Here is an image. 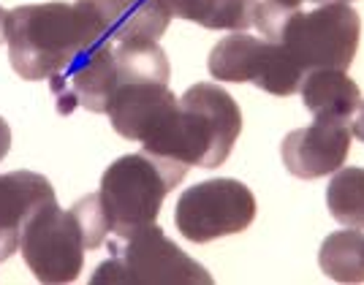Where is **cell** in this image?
Here are the masks:
<instances>
[{"label":"cell","mask_w":364,"mask_h":285,"mask_svg":"<svg viewBox=\"0 0 364 285\" xmlns=\"http://www.w3.org/2000/svg\"><path fill=\"white\" fill-rule=\"evenodd\" d=\"M302 101L316 120L350 122L362 106L359 85L340 68H316L302 79Z\"/></svg>","instance_id":"14"},{"label":"cell","mask_w":364,"mask_h":285,"mask_svg":"<svg viewBox=\"0 0 364 285\" xmlns=\"http://www.w3.org/2000/svg\"><path fill=\"white\" fill-rule=\"evenodd\" d=\"M171 16L196 22L207 31L247 33L256 22L258 0H164Z\"/></svg>","instance_id":"15"},{"label":"cell","mask_w":364,"mask_h":285,"mask_svg":"<svg viewBox=\"0 0 364 285\" xmlns=\"http://www.w3.org/2000/svg\"><path fill=\"white\" fill-rule=\"evenodd\" d=\"M326 207L346 228L364 231V168H337L326 185Z\"/></svg>","instance_id":"17"},{"label":"cell","mask_w":364,"mask_h":285,"mask_svg":"<svg viewBox=\"0 0 364 285\" xmlns=\"http://www.w3.org/2000/svg\"><path fill=\"white\" fill-rule=\"evenodd\" d=\"M253 25L304 74L316 68L346 71L356 58L362 33V19L350 3H323L313 11H302V6L283 0H258Z\"/></svg>","instance_id":"2"},{"label":"cell","mask_w":364,"mask_h":285,"mask_svg":"<svg viewBox=\"0 0 364 285\" xmlns=\"http://www.w3.org/2000/svg\"><path fill=\"white\" fill-rule=\"evenodd\" d=\"M188 163L144 150L117 158L104 171L98 190L112 234L128 237L155 223L164 198L188 177Z\"/></svg>","instance_id":"4"},{"label":"cell","mask_w":364,"mask_h":285,"mask_svg":"<svg viewBox=\"0 0 364 285\" xmlns=\"http://www.w3.org/2000/svg\"><path fill=\"white\" fill-rule=\"evenodd\" d=\"M353 136H356L359 141H364V104L359 106V114L353 117Z\"/></svg>","instance_id":"20"},{"label":"cell","mask_w":364,"mask_h":285,"mask_svg":"<svg viewBox=\"0 0 364 285\" xmlns=\"http://www.w3.org/2000/svg\"><path fill=\"white\" fill-rule=\"evenodd\" d=\"M3 19H6V11L0 9V44H3Z\"/></svg>","instance_id":"22"},{"label":"cell","mask_w":364,"mask_h":285,"mask_svg":"<svg viewBox=\"0 0 364 285\" xmlns=\"http://www.w3.org/2000/svg\"><path fill=\"white\" fill-rule=\"evenodd\" d=\"M283 3H289V6H302V3H318V6H323V3H350V0H283Z\"/></svg>","instance_id":"21"},{"label":"cell","mask_w":364,"mask_h":285,"mask_svg":"<svg viewBox=\"0 0 364 285\" xmlns=\"http://www.w3.org/2000/svg\"><path fill=\"white\" fill-rule=\"evenodd\" d=\"M92 285H210L213 274L185 255L155 223L109 242V258L90 274Z\"/></svg>","instance_id":"5"},{"label":"cell","mask_w":364,"mask_h":285,"mask_svg":"<svg viewBox=\"0 0 364 285\" xmlns=\"http://www.w3.org/2000/svg\"><path fill=\"white\" fill-rule=\"evenodd\" d=\"M107 38L112 36L104 19L87 0L16 6L6 11L3 19V41L9 44V60L25 82H41L63 74L87 49Z\"/></svg>","instance_id":"1"},{"label":"cell","mask_w":364,"mask_h":285,"mask_svg":"<svg viewBox=\"0 0 364 285\" xmlns=\"http://www.w3.org/2000/svg\"><path fill=\"white\" fill-rule=\"evenodd\" d=\"M242 134V109L220 85L198 82L182 92L171 158L188 166L218 168L226 163Z\"/></svg>","instance_id":"6"},{"label":"cell","mask_w":364,"mask_h":285,"mask_svg":"<svg viewBox=\"0 0 364 285\" xmlns=\"http://www.w3.org/2000/svg\"><path fill=\"white\" fill-rule=\"evenodd\" d=\"M112 128L128 139L141 141L144 152L171 158L177 120H180V98L164 82H136L125 85L109 101ZM174 161V158H171Z\"/></svg>","instance_id":"9"},{"label":"cell","mask_w":364,"mask_h":285,"mask_svg":"<svg viewBox=\"0 0 364 285\" xmlns=\"http://www.w3.org/2000/svg\"><path fill=\"white\" fill-rule=\"evenodd\" d=\"M71 212H74L76 223L82 228L85 247H87V250L101 247L104 240L112 234V228H109V217H107V212H104V204H101L98 193L82 195L74 207H71Z\"/></svg>","instance_id":"18"},{"label":"cell","mask_w":364,"mask_h":285,"mask_svg":"<svg viewBox=\"0 0 364 285\" xmlns=\"http://www.w3.org/2000/svg\"><path fill=\"white\" fill-rule=\"evenodd\" d=\"M207 68L218 82H250L277 98L294 95L304 79V71L280 46L247 33H231L220 38L210 52Z\"/></svg>","instance_id":"8"},{"label":"cell","mask_w":364,"mask_h":285,"mask_svg":"<svg viewBox=\"0 0 364 285\" xmlns=\"http://www.w3.org/2000/svg\"><path fill=\"white\" fill-rule=\"evenodd\" d=\"M321 271L337 283H364V231L346 228L326 237L318 250Z\"/></svg>","instance_id":"16"},{"label":"cell","mask_w":364,"mask_h":285,"mask_svg":"<svg viewBox=\"0 0 364 285\" xmlns=\"http://www.w3.org/2000/svg\"><path fill=\"white\" fill-rule=\"evenodd\" d=\"M9 147H11V131H9V122L0 117V161L6 158Z\"/></svg>","instance_id":"19"},{"label":"cell","mask_w":364,"mask_h":285,"mask_svg":"<svg viewBox=\"0 0 364 285\" xmlns=\"http://www.w3.org/2000/svg\"><path fill=\"white\" fill-rule=\"evenodd\" d=\"M114 41H158L174 19L164 0H87Z\"/></svg>","instance_id":"13"},{"label":"cell","mask_w":364,"mask_h":285,"mask_svg":"<svg viewBox=\"0 0 364 285\" xmlns=\"http://www.w3.org/2000/svg\"><path fill=\"white\" fill-rule=\"evenodd\" d=\"M52 182L36 171L0 174V261H9L19 250L22 231L36 212L55 204Z\"/></svg>","instance_id":"12"},{"label":"cell","mask_w":364,"mask_h":285,"mask_svg":"<svg viewBox=\"0 0 364 285\" xmlns=\"http://www.w3.org/2000/svg\"><path fill=\"white\" fill-rule=\"evenodd\" d=\"M350 139H353L350 122L316 120L307 128L291 131L283 139V144H280L283 166L299 180L329 177L346 163Z\"/></svg>","instance_id":"11"},{"label":"cell","mask_w":364,"mask_h":285,"mask_svg":"<svg viewBox=\"0 0 364 285\" xmlns=\"http://www.w3.org/2000/svg\"><path fill=\"white\" fill-rule=\"evenodd\" d=\"M166 52L155 41H101L74 60L63 74L49 79L60 112L85 106L87 112L107 114L109 101L125 85L164 82L168 85Z\"/></svg>","instance_id":"3"},{"label":"cell","mask_w":364,"mask_h":285,"mask_svg":"<svg viewBox=\"0 0 364 285\" xmlns=\"http://www.w3.org/2000/svg\"><path fill=\"white\" fill-rule=\"evenodd\" d=\"M256 220V195L240 180H207L188 188L177 201L174 225L188 242L220 240L240 234Z\"/></svg>","instance_id":"7"},{"label":"cell","mask_w":364,"mask_h":285,"mask_svg":"<svg viewBox=\"0 0 364 285\" xmlns=\"http://www.w3.org/2000/svg\"><path fill=\"white\" fill-rule=\"evenodd\" d=\"M19 250L36 280L60 285L79 277L87 247L74 212L60 210L55 201L41 207L28 220L19 240Z\"/></svg>","instance_id":"10"}]
</instances>
